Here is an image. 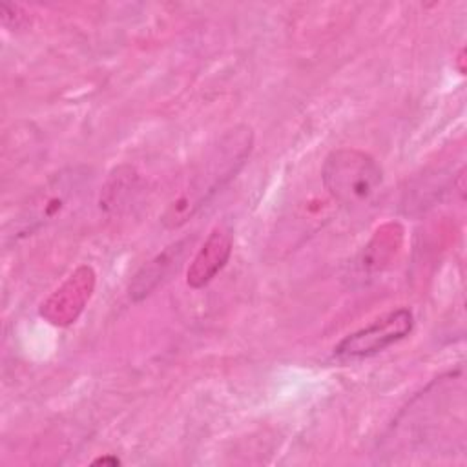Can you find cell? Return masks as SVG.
<instances>
[{
  "label": "cell",
  "instance_id": "cell-5",
  "mask_svg": "<svg viewBox=\"0 0 467 467\" xmlns=\"http://www.w3.org/2000/svg\"><path fill=\"white\" fill-rule=\"evenodd\" d=\"M97 285V274L89 265L77 266L66 281L40 305V317L53 327L73 325L89 303Z\"/></svg>",
  "mask_w": 467,
  "mask_h": 467
},
{
  "label": "cell",
  "instance_id": "cell-10",
  "mask_svg": "<svg viewBox=\"0 0 467 467\" xmlns=\"http://www.w3.org/2000/svg\"><path fill=\"white\" fill-rule=\"evenodd\" d=\"M0 13H2V22H4V26H7L9 20H13V26H11V27H15V29L22 27V26L26 24V20H27V15L22 13L20 5H13V4L2 2V4H0Z\"/></svg>",
  "mask_w": 467,
  "mask_h": 467
},
{
  "label": "cell",
  "instance_id": "cell-12",
  "mask_svg": "<svg viewBox=\"0 0 467 467\" xmlns=\"http://www.w3.org/2000/svg\"><path fill=\"white\" fill-rule=\"evenodd\" d=\"M463 60H465V51L462 49V51H460V55H458V69H460V73H462V75H463V71H465Z\"/></svg>",
  "mask_w": 467,
  "mask_h": 467
},
{
  "label": "cell",
  "instance_id": "cell-1",
  "mask_svg": "<svg viewBox=\"0 0 467 467\" xmlns=\"http://www.w3.org/2000/svg\"><path fill=\"white\" fill-rule=\"evenodd\" d=\"M254 146V131L250 126H235L226 131L219 142L201 161L188 184L177 199H173L162 213V224L166 228H179L190 217H193L235 173L243 168L250 157Z\"/></svg>",
  "mask_w": 467,
  "mask_h": 467
},
{
  "label": "cell",
  "instance_id": "cell-11",
  "mask_svg": "<svg viewBox=\"0 0 467 467\" xmlns=\"http://www.w3.org/2000/svg\"><path fill=\"white\" fill-rule=\"evenodd\" d=\"M91 465H109V467H117L120 465V460L117 456H111V454H106V456H99L91 462Z\"/></svg>",
  "mask_w": 467,
  "mask_h": 467
},
{
  "label": "cell",
  "instance_id": "cell-6",
  "mask_svg": "<svg viewBox=\"0 0 467 467\" xmlns=\"http://www.w3.org/2000/svg\"><path fill=\"white\" fill-rule=\"evenodd\" d=\"M195 237H184L170 246H166L162 252L153 255L148 263H144L128 286V296L131 301H142L150 294H153L162 283L170 279L173 272H177L182 265V261L188 255L190 246L193 244Z\"/></svg>",
  "mask_w": 467,
  "mask_h": 467
},
{
  "label": "cell",
  "instance_id": "cell-3",
  "mask_svg": "<svg viewBox=\"0 0 467 467\" xmlns=\"http://www.w3.org/2000/svg\"><path fill=\"white\" fill-rule=\"evenodd\" d=\"M89 177L88 168H67L47 179L24 206L16 221V235L31 234L64 215L80 199Z\"/></svg>",
  "mask_w": 467,
  "mask_h": 467
},
{
  "label": "cell",
  "instance_id": "cell-7",
  "mask_svg": "<svg viewBox=\"0 0 467 467\" xmlns=\"http://www.w3.org/2000/svg\"><path fill=\"white\" fill-rule=\"evenodd\" d=\"M234 248V239L228 228L215 226L202 246L197 250L186 270V285L193 290L204 288L226 266Z\"/></svg>",
  "mask_w": 467,
  "mask_h": 467
},
{
  "label": "cell",
  "instance_id": "cell-4",
  "mask_svg": "<svg viewBox=\"0 0 467 467\" xmlns=\"http://www.w3.org/2000/svg\"><path fill=\"white\" fill-rule=\"evenodd\" d=\"M412 328L414 316L409 308L390 310L370 325L345 336L334 347V356L339 359H363L376 356L405 339Z\"/></svg>",
  "mask_w": 467,
  "mask_h": 467
},
{
  "label": "cell",
  "instance_id": "cell-9",
  "mask_svg": "<svg viewBox=\"0 0 467 467\" xmlns=\"http://www.w3.org/2000/svg\"><path fill=\"white\" fill-rule=\"evenodd\" d=\"M135 188V173L131 168H117L106 188H104V206L119 210L124 204V199L131 197V192Z\"/></svg>",
  "mask_w": 467,
  "mask_h": 467
},
{
  "label": "cell",
  "instance_id": "cell-8",
  "mask_svg": "<svg viewBox=\"0 0 467 467\" xmlns=\"http://www.w3.org/2000/svg\"><path fill=\"white\" fill-rule=\"evenodd\" d=\"M403 243V228L398 223H387L374 232V237L363 248L359 266L363 272L383 270Z\"/></svg>",
  "mask_w": 467,
  "mask_h": 467
},
{
  "label": "cell",
  "instance_id": "cell-2",
  "mask_svg": "<svg viewBox=\"0 0 467 467\" xmlns=\"http://www.w3.org/2000/svg\"><path fill=\"white\" fill-rule=\"evenodd\" d=\"M321 179L325 190L339 204L358 208L368 204L383 186V170L367 151L339 148L327 155Z\"/></svg>",
  "mask_w": 467,
  "mask_h": 467
}]
</instances>
